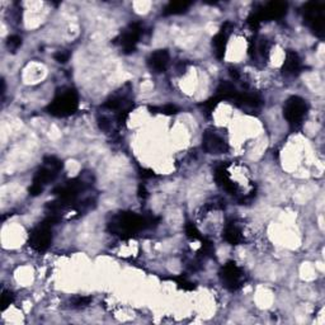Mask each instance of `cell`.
<instances>
[{"label":"cell","instance_id":"7","mask_svg":"<svg viewBox=\"0 0 325 325\" xmlns=\"http://www.w3.org/2000/svg\"><path fill=\"white\" fill-rule=\"evenodd\" d=\"M220 279L222 286L229 291L239 290L243 284L244 273L243 270L236 265L235 262H227L224 267L220 269Z\"/></svg>","mask_w":325,"mask_h":325},{"label":"cell","instance_id":"18","mask_svg":"<svg viewBox=\"0 0 325 325\" xmlns=\"http://www.w3.org/2000/svg\"><path fill=\"white\" fill-rule=\"evenodd\" d=\"M215 253V246H213V243L208 239H202V245H201L200 250L197 251L198 254V258H208Z\"/></svg>","mask_w":325,"mask_h":325},{"label":"cell","instance_id":"22","mask_svg":"<svg viewBox=\"0 0 325 325\" xmlns=\"http://www.w3.org/2000/svg\"><path fill=\"white\" fill-rule=\"evenodd\" d=\"M170 279H173V281H174L175 283L178 284V287H180V288H183V290H186V291L194 290V284L192 283L191 281H188V279H187L186 277H183V276L172 277V278H170Z\"/></svg>","mask_w":325,"mask_h":325},{"label":"cell","instance_id":"19","mask_svg":"<svg viewBox=\"0 0 325 325\" xmlns=\"http://www.w3.org/2000/svg\"><path fill=\"white\" fill-rule=\"evenodd\" d=\"M151 113H161V115H167V116H172L178 113V107L173 106V104H165L163 107H153L150 108Z\"/></svg>","mask_w":325,"mask_h":325},{"label":"cell","instance_id":"14","mask_svg":"<svg viewBox=\"0 0 325 325\" xmlns=\"http://www.w3.org/2000/svg\"><path fill=\"white\" fill-rule=\"evenodd\" d=\"M222 236H224L225 241H227V243L231 244V245H238V244H240L241 240H243L241 230L239 229L238 225H235L234 222H229V224L225 226Z\"/></svg>","mask_w":325,"mask_h":325},{"label":"cell","instance_id":"12","mask_svg":"<svg viewBox=\"0 0 325 325\" xmlns=\"http://www.w3.org/2000/svg\"><path fill=\"white\" fill-rule=\"evenodd\" d=\"M215 179L220 187L225 189L226 192L231 194H236L238 192V187L234 183L230 178L229 172H227V164H221L219 167H216L215 169Z\"/></svg>","mask_w":325,"mask_h":325},{"label":"cell","instance_id":"20","mask_svg":"<svg viewBox=\"0 0 325 325\" xmlns=\"http://www.w3.org/2000/svg\"><path fill=\"white\" fill-rule=\"evenodd\" d=\"M186 234L192 240H202V235H201L200 230L197 229V226L193 222L188 221L186 224Z\"/></svg>","mask_w":325,"mask_h":325},{"label":"cell","instance_id":"10","mask_svg":"<svg viewBox=\"0 0 325 325\" xmlns=\"http://www.w3.org/2000/svg\"><path fill=\"white\" fill-rule=\"evenodd\" d=\"M232 31V25L230 22H226L221 27L220 32L212 39V46L215 49V55L219 60H222L225 56V51H226L227 39H229L230 33Z\"/></svg>","mask_w":325,"mask_h":325},{"label":"cell","instance_id":"4","mask_svg":"<svg viewBox=\"0 0 325 325\" xmlns=\"http://www.w3.org/2000/svg\"><path fill=\"white\" fill-rule=\"evenodd\" d=\"M44 163V167L40 168L36 172L32 184L45 187L49 182H51V180H54L58 177V173L63 168V163L58 158H55V156H46Z\"/></svg>","mask_w":325,"mask_h":325},{"label":"cell","instance_id":"8","mask_svg":"<svg viewBox=\"0 0 325 325\" xmlns=\"http://www.w3.org/2000/svg\"><path fill=\"white\" fill-rule=\"evenodd\" d=\"M142 35V28L139 23H134L120 37V45L125 54H131L136 50V45Z\"/></svg>","mask_w":325,"mask_h":325},{"label":"cell","instance_id":"15","mask_svg":"<svg viewBox=\"0 0 325 325\" xmlns=\"http://www.w3.org/2000/svg\"><path fill=\"white\" fill-rule=\"evenodd\" d=\"M238 93L239 92L236 90L235 85L229 82H221L216 90V97H219L221 101L222 99H235Z\"/></svg>","mask_w":325,"mask_h":325},{"label":"cell","instance_id":"13","mask_svg":"<svg viewBox=\"0 0 325 325\" xmlns=\"http://www.w3.org/2000/svg\"><path fill=\"white\" fill-rule=\"evenodd\" d=\"M169 61V52H168L167 50H158V51H155L154 54H151L148 60V64L151 70H154L155 73H164L168 69Z\"/></svg>","mask_w":325,"mask_h":325},{"label":"cell","instance_id":"28","mask_svg":"<svg viewBox=\"0 0 325 325\" xmlns=\"http://www.w3.org/2000/svg\"><path fill=\"white\" fill-rule=\"evenodd\" d=\"M139 197L142 201H145L148 198V191H146L145 186H142V184H140L139 187Z\"/></svg>","mask_w":325,"mask_h":325},{"label":"cell","instance_id":"2","mask_svg":"<svg viewBox=\"0 0 325 325\" xmlns=\"http://www.w3.org/2000/svg\"><path fill=\"white\" fill-rule=\"evenodd\" d=\"M79 107V96L74 89L64 88L59 90L54 101L47 107V112L56 117H68L74 115Z\"/></svg>","mask_w":325,"mask_h":325},{"label":"cell","instance_id":"25","mask_svg":"<svg viewBox=\"0 0 325 325\" xmlns=\"http://www.w3.org/2000/svg\"><path fill=\"white\" fill-rule=\"evenodd\" d=\"M54 58H55V60L58 61V63L60 64H65L68 63L69 59H70V52L68 51V50H63V51H58L54 55Z\"/></svg>","mask_w":325,"mask_h":325},{"label":"cell","instance_id":"29","mask_svg":"<svg viewBox=\"0 0 325 325\" xmlns=\"http://www.w3.org/2000/svg\"><path fill=\"white\" fill-rule=\"evenodd\" d=\"M140 174H141L142 178H151L155 175L153 170H149V169H141V173H140Z\"/></svg>","mask_w":325,"mask_h":325},{"label":"cell","instance_id":"6","mask_svg":"<svg viewBox=\"0 0 325 325\" xmlns=\"http://www.w3.org/2000/svg\"><path fill=\"white\" fill-rule=\"evenodd\" d=\"M51 226L49 222L44 221L30 232V245L33 250L42 253L49 249L52 241Z\"/></svg>","mask_w":325,"mask_h":325},{"label":"cell","instance_id":"17","mask_svg":"<svg viewBox=\"0 0 325 325\" xmlns=\"http://www.w3.org/2000/svg\"><path fill=\"white\" fill-rule=\"evenodd\" d=\"M191 6L192 3H189V2H172L165 7L163 14L164 16H177V14L186 13Z\"/></svg>","mask_w":325,"mask_h":325},{"label":"cell","instance_id":"1","mask_svg":"<svg viewBox=\"0 0 325 325\" xmlns=\"http://www.w3.org/2000/svg\"><path fill=\"white\" fill-rule=\"evenodd\" d=\"M158 222L159 219L154 216H140L134 212H121L113 216L108 224V230L113 235L126 239L135 235L141 230L155 226Z\"/></svg>","mask_w":325,"mask_h":325},{"label":"cell","instance_id":"24","mask_svg":"<svg viewBox=\"0 0 325 325\" xmlns=\"http://www.w3.org/2000/svg\"><path fill=\"white\" fill-rule=\"evenodd\" d=\"M13 300H14L13 292L3 290V292H2V310H6L7 307L13 302Z\"/></svg>","mask_w":325,"mask_h":325},{"label":"cell","instance_id":"5","mask_svg":"<svg viewBox=\"0 0 325 325\" xmlns=\"http://www.w3.org/2000/svg\"><path fill=\"white\" fill-rule=\"evenodd\" d=\"M307 112V103L301 97L293 96L287 99L283 108V116L290 125H300Z\"/></svg>","mask_w":325,"mask_h":325},{"label":"cell","instance_id":"9","mask_svg":"<svg viewBox=\"0 0 325 325\" xmlns=\"http://www.w3.org/2000/svg\"><path fill=\"white\" fill-rule=\"evenodd\" d=\"M202 148L208 154H222L227 151V144L216 132L206 131L203 134Z\"/></svg>","mask_w":325,"mask_h":325},{"label":"cell","instance_id":"11","mask_svg":"<svg viewBox=\"0 0 325 325\" xmlns=\"http://www.w3.org/2000/svg\"><path fill=\"white\" fill-rule=\"evenodd\" d=\"M302 70V63L300 56L295 51H287L284 63L282 65V74L284 77H296Z\"/></svg>","mask_w":325,"mask_h":325},{"label":"cell","instance_id":"3","mask_svg":"<svg viewBox=\"0 0 325 325\" xmlns=\"http://www.w3.org/2000/svg\"><path fill=\"white\" fill-rule=\"evenodd\" d=\"M302 16L307 27L315 36L322 39L325 35V6L319 2H309L302 8Z\"/></svg>","mask_w":325,"mask_h":325},{"label":"cell","instance_id":"27","mask_svg":"<svg viewBox=\"0 0 325 325\" xmlns=\"http://www.w3.org/2000/svg\"><path fill=\"white\" fill-rule=\"evenodd\" d=\"M42 192H44V187L36 186V184H32V186L30 187V194H31V196H33V197L39 196V194H41Z\"/></svg>","mask_w":325,"mask_h":325},{"label":"cell","instance_id":"30","mask_svg":"<svg viewBox=\"0 0 325 325\" xmlns=\"http://www.w3.org/2000/svg\"><path fill=\"white\" fill-rule=\"evenodd\" d=\"M230 75H231V78L234 80H238L239 78H240V75H239V73H238V70H236V69H230Z\"/></svg>","mask_w":325,"mask_h":325},{"label":"cell","instance_id":"21","mask_svg":"<svg viewBox=\"0 0 325 325\" xmlns=\"http://www.w3.org/2000/svg\"><path fill=\"white\" fill-rule=\"evenodd\" d=\"M90 302H92V297H89V296H78V297L73 298L71 306L75 309H83V307H87Z\"/></svg>","mask_w":325,"mask_h":325},{"label":"cell","instance_id":"23","mask_svg":"<svg viewBox=\"0 0 325 325\" xmlns=\"http://www.w3.org/2000/svg\"><path fill=\"white\" fill-rule=\"evenodd\" d=\"M21 45H22V39L17 35L11 36L8 39V41H7V47H8L12 52H16L17 50L20 49Z\"/></svg>","mask_w":325,"mask_h":325},{"label":"cell","instance_id":"16","mask_svg":"<svg viewBox=\"0 0 325 325\" xmlns=\"http://www.w3.org/2000/svg\"><path fill=\"white\" fill-rule=\"evenodd\" d=\"M236 103H239L243 107H250V108H258L262 106V99L257 96V94H249V93H238L236 98L234 99Z\"/></svg>","mask_w":325,"mask_h":325},{"label":"cell","instance_id":"26","mask_svg":"<svg viewBox=\"0 0 325 325\" xmlns=\"http://www.w3.org/2000/svg\"><path fill=\"white\" fill-rule=\"evenodd\" d=\"M99 127H101V130H103V131H110L111 129L110 120H108L107 117L99 118Z\"/></svg>","mask_w":325,"mask_h":325}]
</instances>
